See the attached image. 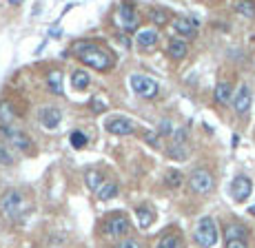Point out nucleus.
Returning a JSON list of instances; mask_svg holds the SVG:
<instances>
[{"mask_svg": "<svg viewBox=\"0 0 255 248\" xmlns=\"http://www.w3.org/2000/svg\"><path fill=\"white\" fill-rule=\"evenodd\" d=\"M73 51L78 53V58H80L87 67H91V69H96V71H107L114 67V60H111L109 51L100 49V47L93 45L89 40L76 42V45H73Z\"/></svg>", "mask_w": 255, "mask_h": 248, "instance_id": "obj_1", "label": "nucleus"}, {"mask_svg": "<svg viewBox=\"0 0 255 248\" xmlns=\"http://www.w3.org/2000/svg\"><path fill=\"white\" fill-rule=\"evenodd\" d=\"M193 240L200 248H213L218 244V224H215L213 217H209V215L200 217L195 233H193Z\"/></svg>", "mask_w": 255, "mask_h": 248, "instance_id": "obj_2", "label": "nucleus"}, {"mask_svg": "<svg viewBox=\"0 0 255 248\" xmlns=\"http://www.w3.org/2000/svg\"><path fill=\"white\" fill-rule=\"evenodd\" d=\"M189 186H191V191H193L195 195H209V193L213 191V186H215V179H213V175H211L207 168H195V171L191 173V177H189Z\"/></svg>", "mask_w": 255, "mask_h": 248, "instance_id": "obj_3", "label": "nucleus"}, {"mask_svg": "<svg viewBox=\"0 0 255 248\" xmlns=\"http://www.w3.org/2000/svg\"><path fill=\"white\" fill-rule=\"evenodd\" d=\"M129 82H131V89H133L140 98H146V100L155 98L158 91H160L158 82L151 80V78H146V76H140V74H133L129 78Z\"/></svg>", "mask_w": 255, "mask_h": 248, "instance_id": "obj_4", "label": "nucleus"}, {"mask_svg": "<svg viewBox=\"0 0 255 248\" xmlns=\"http://www.w3.org/2000/svg\"><path fill=\"white\" fill-rule=\"evenodd\" d=\"M138 11L131 2H125L118 7V13H116V25L125 31H135L138 29Z\"/></svg>", "mask_w": 255, "mask_h": 248, "instance_id": "obj_5", "label": "nucleus"}, {"mask_svg": "<svg viewBox=\"0 0 255 248\" xmlns=\"http://www.w3.org/2000/svg\"><path fill=\"white\" fill-rule=\"evenodd\" d=\"M0 208H2V215L7 220H18L22 215V195L18 191H7Z\"/></svg>", "mask_w": 255, "mask_h": 248, "instance_id": "obj_6", "label": "nucleus"}, {"mask_svg": "<svg viewBox=\"0 0 255 248\" xmlns=\"http://www.w3.org/2000/svg\"><path fill=\"white\" fill-rule=\"evenodd\" d=\"M0 133H2V138L7 140V142H11L16 149H20V151L31 149V140H29V135L22 133V131L16 129V126H11V124L0 126Z\"/></svg>", "mask_w": 255, "mask_h": 248, "instance_id": "obj_7", "label": "nucleus"}, {"mask_svg": "<svg viewBox=\"0 0 255 248\" xmlns=\"http://www.w3.org/2000/svg\"><path fill=\"white\" fill-rule=\"evenodd\" d=\"M129 228H131V224H129V220H127V215H122V213H114V215L105 222V233L109 237L127 235V233H129Z\"/></svg>", "mask_w": 255, "mask_h": 248, "instance_id": "obj_8", "label": "nucleus"}, {"mask_svg": "<svg viewBox=\"0 0 255 248\" xmlns=\"http://www.w3.org/2000/svg\"><path fill=\"white\" fill-rule=\"evenodd\" d=\"M251 191H253V182L247 175H238L231 182V195L235 202H244V199L251 195Z\"/></svg>", "mask_w": 255, "mask_h": 248, "instance_id": "obj_9", "label": "nucleus"}, {"mask_svg": "<svg viewBox=\"0 0 255 248\" xmlns=\"http://www.w3.org/2000/svg\"><path fill=\"white\" fill-rule=\"evenodd\" d=\"M251 89H249L247 84H240V89L235 91V98H233V109L238 115H247L249 109H251Z\"/></svg>", "mask_w": 255, "mask_h": 248, "instance_id": "obj_10", "label": "nucleus"}, {"mask_svg": "<svg viewBox=\"0 0 255 248\" xmlns=\"http://www.w3.org/2000/svg\"><path fill=\"white\" fill-rule=\"evenodd\" d=\"M105 126H107V131H109L111 135H131L135 131V124L131 122L129 118H122V115H118V118H111Z\"/></svg>", "mask_w": 255, "mask_h": 248, "instance_id": "obj_11", "label": "nucleus"}, {"mask_svg": "<svg viewBox=\"0 0 255 248\" xmlns=\"http://www.w3.org/2000/svg\"><path fill=\"white\" fill-rule=\"evenodd\" d=\"M38 118H40V124L45 126V129H58V124H60V120H62V113L58 106H42Z\"/></svg>", "mask_w": 255, "mask_h": 248, "instance_id": "obj_12", "label": "nucleus"}, {"mask_svg": "<svg viewBox=\"0 0 255 248\" xmlns=\"http://www.w3.org/2000/svg\"><path fill=\"white\" fill-rule=\"evenodd\" d=\"M173 29L184 38H193L198 33V20H191V18H175Z\"/></svg>", "mask_w": 255, "mask_h": 248, "instance_id": "obj_13", "label": "nucleus"}, {"mask_svg": "<svg viewBox=\"0 0 255 248\" xmlns=\"http://www.w3.org/2000/svg\"><path fill=\"white\" fill-rule=\"evenodd\" d=\"M158 31L155 29H142L138 31V36H135V40H138L140 47H144V49H151V47L158 45Z\"/></svg>", "mask_w": 255, "mask_h": 248, "instance_id": "obj_14", "label": "nucleus"}, {"mask_svg": "<svg viewBox=\"0 0 255 248\" xmlns=\"http://www.w3.org/2000/svg\"><path fill=\"white\" fill-rule=\"evenodd\" d=\"M233 89H231V84H229V82H218V84H215V100L220 102V104H231L233 102Z\"/></svg>", "mask_w": 255, "mask_h": 248, "instance_id": "obj_15", "label": "nucleus"}, {"mask_svg": "<svg viewBox=\"0 0 255 248\" xmlns=\"http://www.w3.org/2000/svg\"><path fill=\"white\" fill-rule=\"evenodd\" d=\"M247 235H249V231L242 224H227V226H224V240L227 242H231V240L247 242Z\"/></svg>", "mask_w": 255, "mask_h": 248, "instance_id": "obj_16", "label": "nucleus"}, {"mask_svg": "<svg viewBox=\"0 0 255 248\" xmlns=\"http://www.w3.org/2000/svg\"><path fill=\"white\" fill-rule=\"evenodd\" d=\"M135 215H138V226L142 228V231H146V228H149L151 224H153V220H155V213L151 211L149 206H144V204L135 208Z\"/></svg>", "mask_w": 255, "mask_h": 248, "instance_id": "obj_17", "label": "nucleus"}, {"mask_svg": "<svg viewBox=\"0 0 255 248\" xmlns=\"http://www.w3.org/2000/svg\"><path fill=\"white\" fill-rule=\"evenodd\" d=\"M47 86L53 95H62V74L60 71H51L47 76Z\"/></svg>", "mask_w": 255, "mask_h": 248, "instance_id": "obj_18", "label": "nucleus"}, {"mask_svg": "<svg viewBox=\"0 0 255 248\" xmlns=\"http://www.w3.org/2000/svg\"><path fill=\"white\" fill-rule=\"evenodd\" d=\"M89 82H91V78L87 71H73L71 74V84H73V89H78V91H82V89H87L89 86Z\"/></svg>", "mask_w": 255, "mask_h": 248, "instance_id": "obj_19", "label": "nucleus"}, {"mask_svg": "<svg viewBox=\"0 0 255 248\" xmlns=\"http://www.w3.org/2000/svg\"><path fill=\"white\" fill-rule=\"evenodd\" d=\"M186 53H189V47H186V42H182V40H171L169 42V56L171 58L180 60V58H184Z\"/></svg>", "mask_w": 255, "mask_h": 248, "instance_id": "obj_20", "label": "nucleus"}, {"mask_svg": "<svg viewBox=\"0 0 255 248\" xmlns=\"http://www.w3.org/2000/svg\"><path fill=\"white\" fill-rule=\"evenodd\" d=\"M116 195H118V184H114V182H102V186L96 191L98 199H111Z\"/></svg>", "mask_w": 255, "mask_h": 248, "instance_id": "obj_21", "label": "nucleus"}, {"mask_svg": "<svg viewBox=\"0 0 255 248\" xmlns=\"http://www.w3.org/2000/svg\"><path fill=\"white\" fill-rule=\"evenodd\" d=\"M158 248H182V242H180L178 235H173V233H166L162 240L158 242Z\"/></svg>", "mask_w": 255, "mask_h": 248, "instance_id": "obj_22", "label": "nucleus"}, {"mask_svg": "<svg viewBox=\"0 0 255 248\" xmlns=\"http://www.w3.org/2000/svg\"><path fill=\"white\" fill-rule=\"evenodd\" d=\"M235 11L244 18H255V4L253 2H235Z\"/></svg>", "mask_w": 255, "mask_h": 248, "instance_id": "obj_23", "label": "nucleus"}, {"mask_svg": "<svg viewBox=\"0 0 255 248\" xmlns=\"http://www.w3.org/2000/svg\"><path fill=\"white\" fill-rule=\"evenodd\" d=\"M87 186H89L91 191H98V188L102 186V175L98 171H89L87 173Z\"/></svg>", "mask_w": 255, "mask_h": 248, "instance_id": "obj_24", "label": "nucleus"}, {"mask_svg": "<svg viewBox=\"0 0 255 248\" xmlns=\"http://www.w3.org/2000/svg\"><path fill=\"white\" fill-rule=\"evenodd\" d=\"M164 179H166V186H171V188H178L180 184H182V173L180 171H169L164 175Z\"/></svg>", "mask_w": 255, "mask_h": 248, "instance_id": "obj_25", "label": "nucleus"}, {"mask_svg": "<svg viewBox=\"0 0 255 248\" xmlns=\"http://www.w3.org/2000/svg\"><path fill=\"white\" fill-rule=\"evenodd\" d=\"M149 16H151V20H153V22H158V25H164V22L169 20V16H166V11H164V9H160V7L151 9V11H149Z\"/></svg>", "mask_w": 255, "mask_h": 248, "instance_id": "obj_26", "label": "nucleus"}, {"mask_svg": "<svg viewBox=\"0 0 255 248\" xmlns=\"http://www.w3.org/2000/svg\"><path fill=\"white\" fill-rule=\"evenodd\" d=\"M169 155L175 160H186V147L184 144H173V147L169 149Z\"/></svg>", "mask_w": 255, "mask_h": 248, "instance_id": "obj_27", "label": "nucleus"}, {"mask_svg": "<svg viewBox=\"0 0 255 248\" xmlns=\"http://www.w3.org/2000/svg\"><path fill=\"white\" fill-rule=\"evenodd\" d=\"M71 144L76 149H82L87 144V138H85V133H80V131H73L71 133Z\"/></svg>", "mask_w": 255, "mask_h": 248, "instance_id": "obj_28", "label": "nucleus"}, {"mask_svg": "<svg viewBox=\"0 0 255 248\" xmlns=\"http://www.w3.org/2000/svg\"><path fill=\"white\" fill-rule=\"evenodd\" d=\"M11 118H13V113L9 111V104L2 102V104H0V122H2V126H7V120H11Z\"/></svg>", "mask_w": 255, "mask_h": 248, "instance_id": "obj_29", "label": "nucleus"}, {"mask_svg": "<svg viewBox=\"0 0 255 248\" xmlns=\"http://www.w3.org/2000/svg\"><path fill=\"white\" fill-rule=\"evenodd\" d=\"M0 164H11V153L0 144Z\"/></svg>", "mask_w": 255, "mask_h": 248, "instance_id": "obj_30", "label": "nucleus"}, {"mask_svg": "<svg viewBox=\"0 0 255 248\" xmlns=\"http://www.w3.org/2000/svg\"><path fill=\"white\" fill-rule=\"evenodd\" d=\"M105 106H107V104H105V100H100V98H93V100H91V109L96 111V113L105 111Z\"/></svg>", "mask_w": 255, "mask_h": 248, "instance_id": "obj_31", "label": "nucleus"}, {"mask_svg": "<svg viewBox=\"0 0 255 248\" xmlns=\"http://www.w3.org/2000/svg\"><path fill=\"white\" fill-rule=\"evenodd\" d=\"M116 248H140V242H135V240H122Z\"/></svg>", "mask_w": 255, "mask_h": 248, "instance_id": "obj_32", "label": "nucleus"}, {"mask_svg": "<svg viewBox=\"0 0 255 248\" xmlns=\"http://www.w3.org/2000/svg\"><path fill=\"white\" fill-rule=\"evenodd\" d=\"M224 248H249V246H247V242H242V240H231L224 244Z\"/></svg>", "mask_w": 255, "mask_h": 248, "instance_id": "obj_33", "label": "nucleus"}, {"mask_svg": "<svg viewBox=\"0 0 255 248\" xmlns=\"http://www.w3.org/2000/svg\"><path fill=\"white\" fill-rule=\"evenodd\" d=\"M160 131H162L164 135H173V133H175V129H173V126H171L169 120H164V122H162V129H160Z\"/></svg>", "mask_w": 255, "mask_h": 248, "instance_id": "obj_34", "label": "nucleus"}, {"mask_svg": "<svg viewBox=\"0 0 255 248\" xmlns=\"http://www.w3.org/2000/svg\"><path fill=\"white\" fill-rule=\"evenodd\" d=\"M146 142H149L151 147H160V138L153 135V133H146Z\"/></svg>", "mask_w": 255, "mask_h": 248, "instance_id": "obj_35", "label": "nucleus"}, {"mask_svg": "<svg viewBox=\"0 0 255 248\" xmlns=\"http://www.w3.org/2000/svg\"><path fill=\"white\" fill-rule=\"evenodd\" d=\"M249 213H251V215H255V206H251V208H249Z\"/></svg>", "mask_w": 255, "mask_h": 248, "instance_id": "obj_36", "label": "nucleus"}]
</instances>
